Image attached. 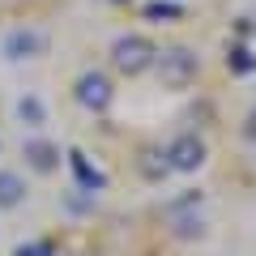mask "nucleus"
<instances>
[{"mask_svg":"<svg viewBox=\"0 0 256 256\" xmlns=\"http://www.w3.org/2000/svg\"><path fill=\"white\" fill-rule=\"evenodd\" d=\"M146 18L150 22H175V18H184V9L171 4V0H154V4H146Z\"/></svg>","mask_w":256,"mask_h":256,"instance_id":"obj_11","label":"nucleus"},{"mask_svg":"<svg viewBox=\"0 0 256 256\" xmlns=\"http://www.w3.org/2000/svg\"><path fill=\"white\" fill-rule=\"evenodd\" d=\"M154 43H150L146 34H120L116 43H111V64H116L124 77H137L146 73L150 64H154Z\"/></svg>","mask_w":256,"mask_h":256,"instance_id":"obj_2","label":"nucleus"},{"mask_svg":"<svg viewBox=\"0 0 256 256\" xmlns=\"http://www.w3.org/2000/svg\"><path fill=\"white\" fill-rule=\"evenodd\" d=\"M22 201H26V180L18 171H0V210H13Z\"/></svg>","mask_w":256,"mask_h":256,"instance_id":"obj_8","label":"nucleus"},{"mask_svg":"<svg viewBox=\"0 0 256 256\" xmlns=\"http://www.w3.org/2000/svg\"><path fill=\"white\" fill-rule=\"evenodd\" d=\"M77 102L90 107V111H107V102H111V77L98 73V68L82 73V77H77Z\"/></svg>","mask_w":256,"mask_h":256,"instance_id":"obj_5","label":"nucleus"},{"mask_svg":"<svg viewBox=\"0 0 256 256\" xmlns=\"http://www.w3.org/2000/svg\"><path fill=\"white\" fill-rule=\"evenodd\" d=\"M68 162H73V171H77V180H82L86 192H102L107 188V175H102L98 166H90V158H86L82 150H68Z\"/></svg>","mask_w":256,"mask_h":256,"instance_id":"obj_7","label":"nucleus"},{"mask_svg":"<svg viewBox=\"0 0 256 256\" xmlns=\"http://www.w3.org/2000/svg\"><path fill=\"white\" fill-rule=\"evenodd\" d=\"M154 68H158V82H162L166 90H188V86L196 82L201 60H196V52H188V47H166V52L154 56Z\"/></svg>","mask_w":256,"mask_h":256,"instance_id":"obj_1","label":"nucleus"},{"mask_svg":"<svg viewBox=\"0 0 256 256\" xmlns=\"http://www.w3.org/2000/svg\"><path fill=\"white\" fill-rule=\"evenodd\" d=\"M166 166L171 171H180V175H192V171H201L205 166V141L196 137V132H180V137L166 146Z\"/></svg>","mask_w":256,"mask_h":256,"instance_id":"obj_4","label":"nucleus"},{"mask_svg":"<svg viewBox=\"0 0 256 256\" xmlns=\"http://www.w3.org/2000/svg\"><path fill=\"white\" fill-rule=\"evenodd\" d=\"M52 252H56V248L47 244V239H34V244H22L18 248V256H52Z\"/></svg>","mask_w":256,"mask_h":256,"instance_id":"obj_13","label":"nucleus"},{"mask_svg":"<svg viewBox=\"0 0 256 256\" xmlns=\"http://www.w3.org/2000/svg\"><path fill=\"white\" fill-rule=\"evenodd\" d=\"M226 68L235 77H248V73H256V52L248 43H235L230 47V56H226Z\"/></svg>","mask_w":256,"mask_h":256,"instance_id":"obj_10","label":"nucleus"},{"mask_svg":"<svg viewBox=\"0 0 256 256\" xmlns=\"http://www.w3.org/2000/svg\"><path fill=\"white\" fill-rule=\"evenodd\" d=\"M0 52H4V60H38L47 52V30L18 26V30H9V34L0 38Z\"/></svg>","mask_w":256,"mask_h":256,"instance_id":"obj_3","label":"nucleus"},{"mask_svg":"<svg viewBox=\"0 0 256 256\" xmlns=\"http://www.w3.org/2000/svg\"><path fill=\"white\" fill-rule=\"evenodd\" d=\"M22 154H26V162L34 166L38 175H52L56 166H60V150H56L52 141H38V137H34V141H26V150H22Z\"/></svg>","mask_w":256,"mask_h":256,"instance_id":"obj_6","label":"nucleus"},{"mask_svg":"<svg viewBox=\"0 0 256 256\" xmlns=\"http://www.w3.org/2000/svg\"><path fill=\"white\" fill-rule=\"evenodd\" d=\"M175 235L192 239V235H205V226H201V218H180V222H175Z\"/></svg>","mask_w":256,"mask_h":256,"instance_id":"obj_12","label":"nucleus"},{"mask_svg":"<svg viewBox=\"0 0 256 256\" xmlns=\"http://www.w3.org/2000/svg\"><path fill=\"white\" fill-rule=\"evenodd\" d=\"M244 137L256 141V111H248V124H244Z\"/></svg>","mask_w":256,"mask_h":256,"instance_id":"obj_14","label":"nucleus"},{"mask_svg":"<svg viewBox=\"0 0 256 256\" xmlns=\"http://www.w3.org/2000/svg\"><path fill=\"white\" fill-rule=\"evenodd\" d=\"M18 116H22V124H30V128H43L47 124V107H43L38 94H22V98H18Z\"/></svg>","mask_w":256,"mask_h":256,"instance_id":"obj_9","label":"nucleus"}]
</instances>
